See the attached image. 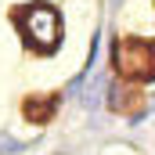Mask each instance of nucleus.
Instances as JSON below:
<instances>
[{
    "label": "nucleus",
    "mask_w": 155,
    "mask_h": 155,
    "mask_svg": "<svg viewBox=\"0 0 155 155\" xmlns=\"http://www.w3.org/2000/svg\"><path fill=\"white\" fill-rule=\"evenodd\" d=\"M15 22H18V33L29 47H36V51H54L58 47V15H54V7H47V4L22 7Z\"/></svg>",
    "instance_id": "f257e3e1"
},
{
    "label": "nucleus",
    "mask_w": 155,
    "mask_h": 155,
    "mask_svg": "<svg viewBox=\"0 0 155 155\" xmlns=\"http://www.w3.org/2000/svg\"><path fill=\"white\" fill-rule=\"evenodd\" d=\"M116 69L126 79H152L155 76V40H119Z\"/></svg>",
    "instance_id": "f03ea898"
},
{
    "label": "nucleus",
    "mask_w": 155,
    "mask_h": 155,
    "mask_svg": "<svg viewBox=\"0 0 155 155\" xmlns=\"http://www.w3.org/2000/svg\"><path fill=\"white\" fill-rule=\"evenodd\" d=\"M51 108H54L51 101H29V105H25V116L36 123V119H47V116H51Z\"/></svg>",
    "instance_id": "7ed1b4c3"
}]
</instances>
